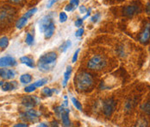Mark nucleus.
Instances as JSON below:
<instances>
[{"mask_svg": "<svg viewBox=\"0 0 150 127\" xmlns=\"http://www.w3.org/2000/svg\"><path fill=\"white\" fill-rule=\"evenodd\" d=\"M57 55L54 52H48L39 58L37 67L42 72H49L56 65Z\"/></svg>", "mask_w": 150, "mask_h": 127, "instance_id": "1", "label": "nucleus"}, {"mask_svg": "<svg viewBox=\"0 0 150 127\" xmlns=\"http://www.w3.org/2000/svg\"><path fill=\"white\" fill-rule=\"evenodd\" d=\"M76 87L79 91H86L89 89L93 84V78L90 74L86 72L79 73L74 79Z\"/></svg>", "mask_w": 150, "mask_h": 127, "instance_id": "2", "label": "nucleus"}, {"mask_svg": "<svg viewBox=\"0 0 150 127\" xmlns=\"http://www.w3.org/2000/svg\"><path fill=\"white\" fill-rule=\"evenodd\" d=\"M106 63H107V62L104 56H102L100 55H95L89 60V62L87 63V67L91 70L98 71V70L105 68Z\"/></svg>", "mask_w": 150, "mask_h": 127, "instance_id": "3", "label": "nucleus"}, {"mask_svg": "<svg viewBox=\"0 0 150 127\" xmlns=\"http://www.w3.org/2000/svg\"><path fill=\"white\" fill-rule=\"evenodd\" d=\"M15 15V10L10 6L0 7V24L9 23Z\"/></svg>", "mask_w": 150, "mask_h": 127, "instance_id": "4", "label": "nucleus"}, {"mask_svg": "<svg viewBox=\"0 0 150 127\" xmlns=\"http://www.w3.org/2000/svg\"><path fill=\"white\" fill-rule=\"evenodd\" d=\"M117 106V102L113 99H107L103 103V111L107 117H110L113 111H115Z\"/></svg>", "mask_w": 150, "mask_h": 127, "instance_id": "5", "label": "nucleus"}, {"mask_svg": "<svg viewBox=\"0 0 150 127\" xmlns=\"http://www.w3.org/2000/svg\"><path fill=\"white\" fill-rule=\"evenodd\" d=\"M39 116H40V113L38 111H36L34 109H30L21 114V118L29 122H36L38 120Z\"/></svg>", "mask_w": 150, "mask_h": 127, "instance_id": "6", "label": "nucleus"}, {"mask_svg": "<svg viewBox=\"0 0 150 127\" xmlns=\"http://www.w3.org/2000/svg\"><path fill=\"white\" fill-rule=\"evenodd\" d=\"M40 103V99L35 96H25L22 99V105L27 108H33Z\"/></svg>", "mask_w": 150, "mask_h": 127, "instance_id": "7", "label": "nucleus"}, {"mask_svg": "<svg viewBox=\"0 0 150 127\" xmlns=\"http://www.w3.org/2000/svg\"><path fill=\"white\" fill-rule=\"evenodd\" d=\"M138 12H140V6L136 5V4L128 5L123 9V15L125 16H129V17L135 16Z\"/></svg>", "mask_w": 150, "mask_h": 127, "instance_id": "8", "label": "nucleus"}, {"mask_svg": "<svg viewBox=\"0 0 150 127\" xmlns=\"http://www.w3.org/2000/svg\"><path fill=\"white\" fill-rule=\"evenodd\" d=\"M52 16L50 15H47L44 16L42 18L40 19L39 23H38V26H39V30L42 33L45 31V30L47 28V26L52 23Z\"/></svg>", "mask_w": 150, "mask_h": 127, "instance_id": "9", "label": "nucleus"}, {"mask_svg": "<svg viewBox=\"0 0 150 127\" xmlns=\"http://www.w3.org/2000/svg\"><path fill=\"white\" fill-rule=\"evenodd\" d=\"M16 65L15 58L11 56H4L0 58V67H14Z\"/></svg>", "mask_w": 150, "mask_h": 127, "instance_id": "10", "label": "nucleus"}, {"mask_svg": "<svg viewBox=\"0 0 150 127\" xmlns=\"http://www.w3.org/2000/svg\"><path fill=\"white\" fill-rule=\"evenodd\" d=\"M150 39V22H148L147 24L145 25L144 31L140 35V42L142 43H148Z\"/></svg>", "mask_w": 150, "mask_h": 127, "instance_id": "11", "label": "nucleus"}, {"mask_svg": "<svg viewBox=\"0 0 150 127\" xmlns=\"http://www.w3.org/2000/svg\"><path fill=\"white\" fill-rule=\"evenodd\" d=\"M0 76L4 79H14L16 72L13 69H0Z\"/></svg>", "mask_w": 150, "mask_h": 127, "instance_id": "12", "label": "nucleus"}, {"mask_svg": "<svg viewBox=\"0 0 150 127\" xmlns=\"http://www.w3.org/2000/svg\"><path fill=\"white\" fill-rule=\"evenodd\" d=\"M54 31H55V26H54V22H52V23L47 26V28L46 29L45 31L43 32L46 39H49L50 37H52L53 35H54Z\"/></svg>", "mask_w": 150, "mask_h": 127, "instance_id": "13", "label": "nucleus"}, {"mask_svg": "<svg viewBox=\"0 0 150 127\" xmlns=\"http://www.w3.org/2000/svg\"><path fill=\"white\" fill-rule=\"evenodd\" d=\"M17 87V84L16 81L12 82H4V84L2 85V90L4 92H8V91H12L14 90L16 87Z\"/></svg>", "mask_w": 150, "mask_h": 127, "instance_id": "14", "label": "nucleus"}, {"mask_svg": "<svg viewBox=\"0 0 150 127\" xmlns=\"http://www.w3.org/2000/svg\"><path fill=\"white\" fill-rule=\"evenodd\" d=\"M69 110L67 109V111L63 112V114L61 115V120H62V124L64 126H70L71 123H70V119H69Z\"/></svg>", "mask_w": 150, "mask_h": 127, "instance_id": "15", "label": "nucleus"}, {"mask_svg": "<svg viewBox=\"0 0 150 127\" xmlns=\"http://www.w3.org/2000/svg\"><path fill=\"white\" fill-rule=\"evenodd\" d=\"M20 62H21V63L26 65L29 67H31V68H34L35 67V62H34V61L31 58L28 57V56H23V57H21L20 58Z\"/></svg>", "mask_w": 150, "mask_h": 127, "instance_id": "16", "label": "nucleus"}, {"mask_svg": "<svg viewBox=\"0 0 150 127\" xmlns=\"http://www.w3.org/2000/svg\"><path fill=\"white\" fill-rule=\"evenodd\" d=\"M71 73H72V67L71 66H68L67 67L66 72L64 73V79H63V83H62V85H63L64 87H67V81H68V79L70 78Z\"/></svg>", "mask_w": 150, "mask_h": 127, "instance_id": "17", "label": "nucleus"}, {"mask_svg": "<svg viewBox=\"0 0 150 127\" xmlns=\"http://www.w3.org/2000/svg\"><path fill=\"white\" fill-rule=\"evenodd\" d=\"M28 19L29 18H27L26 16H23L17 22H16V29H18V30H21V29H23L25 25H26V23H28Z\"/></svg>", "mask_w": 150, "mask_h": 127, "instance_id": "18", "label": "nucleus"}, {"mask_svg": "<svg viewBox=\"0 0 150 127\" xmlns=\"http://www.w3.org/2000/svg\"><path fill=\"white\" fill-rule=\"evenodd\" d=\"M54 93L58 94L59 92L56 91L54 88V89H51V88H49V87H44V88L42 89V94L45 96V97H51V96L53 95Z\"/></svg>", "mask_w": 150, "mask_h": 127, "instance_id": "19", "label": "nucleus"}, {"mask_svg": "<svg viewBox=\"0 0 150 127\" xmlns=\"http://www.w3.org/2000/svg\"><path fill=\"white\" fill-rule=\"evenodd\" d=\"M32 80V76L30 74H24L20 76V82L23 84H29Z\"/></svg>", "mask_w": 150, "mask_h": 127, "instance_id": "20", "label": "nucleus"}, {"mask_svg": "<svg viewBox=\"0 0 150 127\" xmlns=\"http://www.w3.org/2000/svg\"><path fill=\"white\" fill-rule=\"evenodd\" d=\"M71 45H72V43H71V41H69V40H67V41H66L65 43H63L61 45H60V50L61 52H66L68 48L71 47Z\"/></svg>", "mask_w": 150, "mask_h": 127, "instance_id": "21", "label": "nucleus"}, {"mask_svg": "<svg viewBox=\"0 0 150 127\" xmlns=\"http://www.w3.org/2000/svg\"><path fill=\"white\" fill-rule=\"evenodd\" d=\"M67 108H65V107H63L62 106H56V107L54 108V111L56 116H57L58 118H61V115L63 114L64 111H67Z\"/></svg>", "mask_w": 150, "mask_h": 127, "instance_id": "22", "label": "nucleus"}, {"mask_svg": "<svg viewBox=\"0 0 150 127\" xmlns=\"http://www.w3.org/2000/svg\"><path fill=\"white\" fill-rule=\"evenodd\" d=\"M141 110L146 114L150 115V102H146L141 106Z\"/></svg>", "mask_w": 150, "mask_h": 127, "instance_id": "23", "label": "nucleus"}, {"mask_svg": "<svg viewBox=\"0 0 150 127\" xmlns=\"http://www.w3.org/2000/svg\"><path fill=\"white\" fill-rule=\"evenodd\" d=\"M9 45V39L7 36H3L0 38V48H6Z\"/></svg>", "mask_w": 150, "mask_h": 127, "instance_id": "24", "label": "nucleus"}, {"mask_svg": "<svg viewBox=\"0 0 150 127\" xmlns=\"http://www.w3.org/2000/svg\"><path fill=\"white\" fill-rule=\"evenodd\" d=\"M47 79L43 78V79H38L37 81H35V82L34 83V85H35L36 87H41L44 86V85H45V84H47Z\"/></svg>", "mask_w": 150, "mask_h": 127, "instance_id": "25", "label": "nucleus"}, {"mask_svg": "<svg viewBox=\"0 0 150 127\" xmlns=\"http://www.w3.org/2000/svg\"><path fill=\"white\" fill-rule=\"evenodd\" d=\"M25 43H26L29 46L33 45V43H34V36H33L30 33H28V34H27L26 39H25Z\"/></svg>", "mask_w": 150, "mask_h": 127, "instance_id": "26", "label": "nucleus"}, {"mask_svg": "<svg viewBox=\"0 0 150 127\" xmlns=\"http://www.w3.org/2000/svg\"><path fill=\"white\" fill-rule=\"evenodd\" d=\"M72 102H73L74 106L75 107H76L79 111H82V105H81V103H80L77 99L72 98Z\"/></svg>", "mask_w": 150, "mask_h": 127, "instance_id": "27", "label": "nucleus"}, {"mask_svg": "<svg viewBox=\"0 0 150 127\" xmlns=\"http://www.w3.org/2000/svg\"><path fill=\"white\" fill-rule=\"evenodd\" d=\"M36 11H37V8H33V9H30V11H28L23 16H26L27 18H30L31 16H33L35 13H36Z\"/></svg>", "mask_w": 150, "mask_h": 127, "instance_id": "28", "label": "nucleus"}, {"mask_svg": "<svg viewBox=\"0 0 150 127\" xmlns=\"http://www.w3.org/2000/svg\"><path fill=\"white\" fill-rule=\"evenodd\" d=\"M35 89H36V87H35L34 84H32V85H30V86L26 87L24 88V91H25L26 93H32V92H34Z\"/></svg>", "mask_w": 150, "mask_h": 127, "instance_id": "29", "label": "nucleus"}, {"mask_svg": "<svg viewBox=\"0 0 150 127\" xmlns=\"http://www.w3.org/2000/svg\"><path fill=\"white\" fill-rule=\"evenodd\" d=\"M59 17H60V23H65V22L67 20V13H66V12H64V11L60 12Z\"/></svg>", "mask_w": 150, "mask_h": 127, "instance_id": "30", "label": "nucleus"}, {"mask_svg": "<svg viewBox=\"0 0 150 127\" xmlns=\"http://www.w3.org/2000/svg\"><path fill=\"white\" fill-rule=\"evenodd\" d=\"M100 16H101V15H100V13H97V14H95L94 16L91 17V23H97V22L99 20Z\"/></svg>", "mask_w": 150, "mask_h": 127, "instance_id": "31", "label": "nucleus"}, {"mask_svg": "<svg viewBox=\"0 0 150 127\" xmlns=\"http://www.w3.org/2000/svg\"><path fill=\"white\" fill-rule=\"evenodd\" d=\"M79 51H80V49L78 48V49L75 51L74 54V56H73V59H72V62H73V63H75V62H77V60H78V55H79Z\"/></svg>", "mask_w": 150, "mask_h": 127, "instance_id": "32", "label": "nucleus"}, {"mask_svg": "<svg viewBox=\"0 0 150 127\" xmlns=\"http://www.w3.org/2000/svg\"><path fill=\"white\" fill-rule=\"evenodd\" d=\"M83 22H84V20H83L82 18H79V19H78V20H76L74 23L75 26L78 27V28H80V27L83 25Z\"/></svg>", "mask_w": 150, "mask_h": 127, "instance_id": "33", "label": "nucleus"}, {"mask_svg": "<svg viewBox=\"0 0 150 127\" xmlns=\"http://www.w3.org/2000/svg\"><path fill=\"white\" fill-rule=\"evenodd\" d=\"M83 34H84V29L83 28H79L75 33V36L76 37H81L83 35Z\"/></svg>", "mask_w": 150, "mask_h": 127, "instance_id": "34", "label": "nucleus"}, {"mask_svg": "<svg viewBox=\"0 0 150 127\" xmlns=\"http://www.w3.org/2000/svg\"><path fill=\"white\" fill-rule=\"evenodd\" d=\"M74 5L71 4L70 3H69V4H67V5L65 7V11H74Z\"/></svg>", "mask_w": 150, "mask_h": 127, "instance_id": "35", "label": "nucleus"}, {"mask_svg": "<svg viewBox=\"0 0 150 127\" xmlns=\"http://www.w3.org/2000/svg\"><path fill=\"white\" fill-rule=\"evenodd\" d=\"M59 0H49L47 4V8H51L56 2H58Z\"/></svg>", "mask_w": 150, "mask_h": 127, "instance_id": "36", "label": "nucleus"}, {"mask_svg": "<svg viewBox=\"0 0 150 127\" xmlns=\"http://www.w3.org/2000/svg\"><path fill=\"white\" fill-rule=\"evenodd\" d=\"M70 4H73L74 9H76L79 6V0H70Z\"/></svg>", "mask_w": 150, "mask_h": 127, "instance_id": "37", "label": "nucleus"}, {"mask_svg": "<svg viewBox=\"0 0 150 127\" xmlns=\"http://www.w3.org/2000/svg\"><path fill=\"white\" fill-rule=\"evenodd\" d=\"M79 11H80V13H81V14H85V13H86V11H87L86 8L84 5H81V6L79 7Z\"/></svg>", "mask_w": 150, "mask_h": 127, "instance_id": "38", "label": "nucleus"}, {"mask_svg": "<svg viewBox=\"0 0 150 127\" xmlns=\"http://www.w3.org/2000/svg\"><path fill=\"white\" fill-rule=\"evenodd\" d=\"M91 9L90 8V9L86 11V15H85V16H83V17H82V19H83V20H85V19H86L87 17H89V16H91Z\"/></svg>", "mask_w": 150, "mask_h": 127, "instance_id": "39", "label": "nucleus"}, {"mask_svg": "<svg viewBox=\"0 0 150 127\" xmlns=\"http://www.w3.org/2000/svg\"><path fill=\"white\" fill-rule=\"evenodd\" d=\"M29 125L27 124H23V123H19V124H16L14 126V127H28Z\"/></svg>", "mask_w": 150, "mask_h": 127, "instance_id": "40", "label": "nucleus"}, {"mask_svg": "<svg viewBox=\"0 0 150 127\" xmlns=\"http://www.w3.org/2000/svg\"><path fill=\"white\" fill-rule=\"evenodd\" d=\"M147 13L148 14H150V3H148L147 4Z\"/></svg>", "mask_w": 150, "mask_h": 127, "instance_id": "41", "label": "nucleus"}, {"mask_svg": "<svg viewBox=\"0 0 150 127\" xmlns=\"http://www.w3.org/2000/svg\"><path fill=\"white\" fill-rule=\"evenodd\" d=\"M8 1L11 2V3H14V4H19L21 2V0H8Z\"/></svg>", "mask_w": 150, "mask_h": 127, "instance_id": "42", "label": "nucleus"}, {"mask_svg": "<svg viewBox=\"0 0 150 127\" xmlns=\"http://www.w3.org/2000/svg\"><path fill=\"white\" fill-rule=\"evenodd\" d=\"M61 106H62L63 107H67V106H68V103H67V100H65V101L63 102V104H62Z\"/></svg>", "mask_w": 150, "mask_h": 127, "instance_id": "43", "label": "nucleus"}, {"mask_svg": "<svg viewBox=\"0 0 150 127\" xmlns=\"http://www.w3.org/2000/svg\"><path fill=\"white\" fill-rule=\"evenodd\" d=\"M38 126H45V127H47V125H45L44 123H42V124H40V125H39Z\"/></svg>", "mask_w": 150, "mask_h": 127, "instance_id": "44", "label": "nucleus"}, {"mask_svg": "<svg viewBox=\"0 0 150 127\" xmlns=\"http://www.w3.org/2000/svg\"><path fill=\"white\" fill-rule=\"evenodd\" d=\"M3 84H4V81H0V87H2Z\"/></svg>", "mask_w": 150, "mask_h": 127, "instance_id": "45", "label": "nucleus"}]
</instances>
